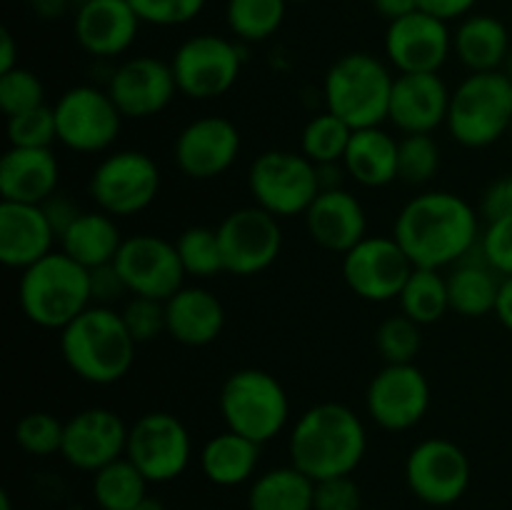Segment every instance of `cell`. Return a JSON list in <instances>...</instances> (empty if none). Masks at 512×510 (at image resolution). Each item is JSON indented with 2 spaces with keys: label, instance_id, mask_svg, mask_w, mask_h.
Segmentation results:
<instances>
[{
  "label": "cell",
  "instance_id": "47",
  "mask_svg": "<svg viewBox=\"0 0 512 510\" xmlns=\"http://www.w3.org/2000/svg\"><path fill=\"white\" fill-rule=\"evenodd\" d=\"M313 510H363V490L355 483L353 475L318 480Z\"/></svg>",
  "mask_w": 512,
  "mask_h": 510
},
{
  "label": "cell",
  "instance_id": "2",
  "mask_svg": "<svg viewBox=\"0 0 512 510\" xmlns=\"http://www.w3.org/2000/svg\"><path fill=\"white\" fill-rule=\"evenodd\" d=\"M368 453V430L343 403H318L295 420L288 435L290 463L318 480L353 475Z\"/></svg>",
  "mask_w": 512,
  "mask_h": 510
},
{
  "label": "cell",
  "instance_id": "19",
  "mask_svg": "<svg viewBox=\"0 0 512 510\" xmlns=\"http://www.w3.org/2000/svg\"><path fill=\"white\" fill-rule=\"evenodd\" d=\"M453 55V30L445 20L415 10L388 23L385 58L400 73H440Z\"/></svg>",
  "mask_w": 512,
  "mask_h": 510
},
{
  "label": "cell",
  "instance_id": "36",
  "mask_svg": "<svg viewBox=\"0 0 512 510\" xmlns=\"http://www.w3.org/2000/svg\"><path fill=\"white\" fill-rule=\"evenodd\" d=\"M288 0H228L225 23L240 43H263L285 23Z\"/></svg>",
  "mask_w": 512,
  "mask_h": 510
},
{
  "label": "cell",
  "instance_id": "6",
  "mask_svg": "<svg viewBox=\"0 0 512 510\" xmlns=\"http://www.w3.org/2000/svg\"><path fill=\"white\" fill-rule=\"evenodd\" d=\"M512 125V80L503 70L468 73L450 95L445 128L470 150H483L508 138Z\"/></svg>",
  "mask_w": 512,
  "mask_h": 510
},
{
  "label": "cell",
  "instance_id": "1",
  "mask_svg": "<svg viewBox=\"0 0 512 510\" xmlns=\"http://www.w3.org/2000/svg\"><path fill=\"white\" fill-rule=\"evenodd\" d=\"M483 215L463 195L428 190L400 208L393 238L408 253L415 268L445 270L478 250Z\"/></svg>",
  "mask_w": 512,
  "mask_h": 510
},
{
  "label": "cell",
  "instance_id": "55",
  "mask_svg": "<svg viewBox=\"0 0 512 510\" xmlns=\"http://www.w3.org/2000/svg\"><path fill=\"white\" fill-rule=\"evenodd\" d=\"M495 318L503 323L505 330L512 333V275L503 278V285H500L498 305H495Z\"/></svg>",
  "mask_w": 512,
  "mask_h": 510
},
{
  "label": "cell",
  "instance_id": "17",
  "mask_svg": "<svg viewBox=\"0 0 512 510\" xmlns=\"http://www.w3.org/2000/svg\"><path fill=\"white\" fill-rule=\"evenodd\" d=\"M120 278L130 295L168 300L185 285V270L175 240L155 233H135L123 240L115 258Z\"/></svg>",
  "mask_w": 512,
  "mask_h": 510
},
{
  "label": "cell",
  "instance_id": "3",
  "mask_svg": "<svg viewBox=\"0 0 512 510\" xmlns=\"http://www.w3.org/2000/svg\"><path fill=\"white\" fill-rule=\"evenodd\" d=\"M60 355L75 378L90 385L120 383L135 363L138 343L123 315L110 305H90L60 330Z\"/></svg>",
  "mask_w": 512,
  "mask_h": 510
},
{
  "label": "cell",
  "instance_id": "23",
  "mask_svg": "<svg viewBox=\"0 0 512 510\" xmlns=\"http://www.w3.org/2000/svg\"><path fill=\"white\" fill-rule=\"evenodd\" d=\"M450 95L453 90L440 73L395 75L388 123L403 135L435 133L448 120Z\"/></svg>",
  "mask_w": 512,
  "mask_h": 510
},
{
  "label": "cell",
  "instance_id": "14",
  "mask_svg": "<svg viewBox=\"0 0 512 510\" xmlns=\"http://www.w3.org/2000/svg\"><path fill=\"white\" fill-rule=\"evenodd\" d=\"M430 383L415 363H385L365 390V413L388 433H405L430 410Z\"/></svg>",
  "mask_w": 512,
  "mask_h": 510
},
{
  "label": "cell",
  "instance_id": "24",
  "mask_svg": "<svg viewBox=\"0 0 512 510\" xmlns=\"http://www.w3.org/2000/svg\"><path fill=\"white\" fill-rule=\"evenodd\" d=\"M303 218L310 240L328 253L345 255L368 235L365 205L348 188L320 190Z\"/></svg>",
  "mask_w": 512,
  "mask_h": 510
},
{
  "label": "cell",
  "instance_id": "16",
  "mask_svg": "<svg viewBox=\"0 0 512 510\" xmlns=\"http://www.w3.org/2000/svg\"><path fill=\"white\" fill-rule=\"evenodd\" d=\"M413 270V260L393 235H365L343 255L345 285L368 303L398 300Z\"/></svg>",
  "mask_w": 512,
  "mask_h": 510
},
{
  "label": "cell",
  "instance_id": "50",
  "mask_svg": "<svg viewBox=\"0 0 512 510\" xmlns=\"http://www.w3.org/2000/svg\"><path fill=\"white\" fill-rule=\"evenodd\" d=\"M43 210H45V215H48L53 230L58 233V240H60V235H63L65 230H68L70 225L80 218V213H83V210L75 205V200L68 198L65 193H55L53 198L45 200Z\"/></svg>",
  "mask_w": 512,
  "mask_h": 510
},
{
  "label": "cell",
  "instance_id": "8",
  "mask_svg": "<svg viewBox=\"0 0 512 510\" xmlns=\"http://www.w3.org/2000/svg\"><path fill=\"white\" fill-rule=\"evenodd\" d=\"M248 190L253 203L278 220L298 218L320 193L318 165L300 150H265L250 163Z\"/></svg>",
  "mask_w": 512,
  "mask_h": 510
},
{
  "label": "cell",
  "instance_id": "10",
  "mask_svg": "<svg viewBox=\"0 0 512 510\" xmlns=\"http://www.w3.org/2000/svg\"><path fill=\"white\" fill-rule=\"evenodd\" d=\"M58 143L80 155L108 153L123 130V113L100 85H73L53 105Z\"/></svg>",
  "mask_w": 512,
  "mask_h": 510
},
{
  "label": "cell",
  "instance_id": "62",
  "mask_svg": "<svg viewBox=\"0 0 512 510\" xmlns=\"http://www.w3.org/2000/svg\"><path fill=\"white\" fill-rule=\"evenodd\" d=\"M78 3H80V0H78Z\"/></svg>",
  "mask_w": 512,
  "mask_h": 510
},
{
  "label": "cell",
  "instance_id": "4",
  "mask_svg": "<svg viewBox=\"0 0 512 510\" xmlns=\"http://www.w3.org/2000/svg\"><path fill=\"white\" fill-rule=\"evenodd\" d=\"M20 313L43 330H63L93 305L90 270L75 263L63 250H53L18 278Z\"/></svg>",
  "mask_w": 512,
  "mask_h": 510
},
{
  "label": "cell",
  "instance_id": "49",
  "mask_svg": "<svg viewBox=\"0 0 512 510\" xmlns=\"http://www.w3.org/2000/svg\"><path fill=\"white\" fill-rule=\"evenodd\" d=\"M480 215H483L485 223L503 218V215H512V173L493 180L485 188L483 198H480Z\"/></svg>",
  "mask_w": 512,
  "mask_h": 510
},
{
  "label": "cell",
  "instance_id": "27",
  "mask_svg": "<svg viewBox=\"0 0 512 510\" xmlns=\"http://www.w3.org/2000/svg\"><path fill=\"white\" fill-rule=\"evenodd\" d=\"M168 335L188 348H205L225 330V305L203 285H183L165 300Z\"/></svg>",
  "mask_w": 512,
  "mask_h": 510
},
{
  "label": "cell",
  "instance_id": "37",
  "mask_svg": "<svg viewBox=\"0 0 512 510\" xmlns=\"http://www.w3.org/2000/svg\"><path fill=\"white\" fill-rule=\"evenodd\" d=\"M350 138H353V128L338 115L330 110L313 115L308 123L303 125L300 133V153L315 165L325 163H343L345 150H348Z\"/></svg>",
  "mask_w": 512,
  "mask_h": 510
},
{
  "label": "cell",
  "instance_id": "33",
  "mask_svg": "<svg viewBox=\"0 0 512 510\" xmlns=\"http://www.w3.org/2000/svg\"><path fill=\"white\" fill-rule=\"evenodd\" d=\"M315 480L290 465L255 475L248 490V510H313Z\"/></svg>",
  "mask_w": 512,
  "mask_h": 510
},
{
  "label": "cell",
  "instance_id": "7",
  "mask_svg": "<svg viewBox=\"0 0 512 510\" xmlns=\"http://www.w3.org/2000/svg\"><path fill=\"white\" fill-rule=\"evenodd\" d=\"M218 410L225 428L265 445L278 438L290 423V398L268 370L240 368L223 380Z\"/></svg>",
  "mask_w": 512,
  "mask_h": 510
},
{
  "label": "cell",
  "instance_id": "9",
  "mask_svg": "<svg viewBox=\"0 0 512 510\" xmlns=\"http://www.w3.org/2000/svg\"><path fill=\"white\" fill-rule=\"evenodd\" d=\"M163 175L158 163L143 150H113L93 168L88 195L95 208L113 218H133L160 195Z\"/></svg>",
  "mask_w": 512,
  "mask_h": 510
},
{
  "label": "cell",
  "instance_id": "20",
  "mask_svg": "<svg viewBox=\"0 0 512 510\" xmlns=\"http://www.w3.org/2000/svg\"><path fill=\"white\" fill-rule=\"evenodd\" d=\"M105 88L128 120L155 118L180 93L173 65L155 55H135L115 65Z\"/></svg>",
  "mask_w": 512,
  "mask_h": 510
},
{
  "label": "cell",
  "instance_id": "29",
  "mask_svg": "<svg viewBox=\"0 0 512 510\" xmlns=\"http://www.w3.org/2000/svg\"><path fill=\"white\" fill-rule=\"evenodd\" d=\"M343 165L348 178L363 188H385L400 180V140L383 125L353 130Z\"/></svg>",
  "mask_w": 512,
  "mask_h": 510
},
{
  "label": "cell",
  "instance_id": "42",
  "mask_svg": "<svg viewBox=\"0 0 512 510\" xmlns=\"http://www.w3.org/2000/svg\"><path fill=\"white\" fill-rule=\"evenodd\" d=\"M8 143L13 148H50L58 140V125H55L53 105H38L25 113L10 115L5 123Z\"/></svg>",
  "mask_w": 512,
  "mask_h": 510
},
{
  "label": "cell",
  "instance_id": "21",
  "mask_svg": "<svg viewBox=\"0 0 512 510\" xmlns=\"http://www.w3.org/2000/svg\"><path fill=\"white\" fill-rule=\"evenodd\" d=\"M130 425L110 408H85L65 420L63 455L70 468L98 473L113 460L123 458Z\"/></svg>",
  "mask_w": 512,
  "mask_h": 510
},
{
  "label": "cell",
  "instance_id": "25",
  "mask_svg": "<svg viewBox=\"0 0 512 510\" xmlns=\"http://www.w3.org/2000/svg\"><path fill=\"white\" fill-rule=\"evenodd\" d=\"M58 233L43 205L0 203V260L5 268L25 270L55 250Z\"/></svg>",
  "mask_w": 512,
  "mask_h": 510
},
{
  "label": "cell",
  "instance_id": "28",
  "mask_svg": "<svg viewBox=\"0 0 512 510\" xmlns=\"http://www.w3.org/2000/svg\"><path fill=\"white\" fill-rule=\"evenodd\" d=\"M510 50L508 25L490 13H470L453 30V55L468 73L503 70Z\"/></svg>",
  "mask_w": 512,
  "mask_h": 510
},
{
  "label": "cell",
  "instance_id": "32",
  "mask_svg": "<svg viewBox=\"0 0 512 510\" xmlns=\"http://www.w3.org/2000/svg\"><path fill=\"white\" fill-rule=\"evenodd\" d=\"M445 278H448L450 310L453 313L463 315V318H485L490 313L495 315L503 275L490 268L480 258L478 250L465 260H460V263H455Z\"/></svg>",
  "mask_w": 512,
  "mask_h": 510
},
{
  "label": "cell",
  "instance_id": "31",
  "mask_svg": "<svg viewBox=\"0 0 512 510\" xmlns=\"http://www.w3.org/2000/svg\"><path fill=\"white\" fill-rule=\"evenodd\" d=\"M125 235L120 233L118 218L103 210H83L80 218L60 235V250L83 268L95 270L100 265H110L118 258Z\"/></svg>",
  "mask_w": 512,
  "mask_h": 510
},
{
  "label": "cell",
  "instance_id": "53",
  "mask_svg": "<svg viewBox=\"0 0 512 510\" xmlns=\"http://www.w3.org/2000/svg\"><path fill=\"white\" fill-rule=\"evenodd\" d=\"M30 13L40 20H58L70 10L73 0H25Z\"/></svg>",
  "mask_w": 512,
  "mask_h": 510
},
{
  "label": "cell",
  "instance_id": "22",
  "mask_svg": "<svg viewBox=\"0 0 512 510\" xmlns=\"http://www.w3.org/2000/svg\"><path fill=\"white\" fill-rule=\"evenodd\" d=\"M143 20L130 0H80L73 18L75 43L98 60H113L133 48Z\"/></svg>",
  "mask_w": 512,
  "mask_h": 510
},
{
  "label": "cell",
  "instance_id": "41",
  "mask_svg": "<svg viewBox=\"0 0 512 510\" xmlns=\"http://www.w3.org/2000/svg\"><path fill=\"white\" fill-rule=\"evenodd\" d=\"M443 153L433 133L403 135L400 140V180L408 185H425L438 175Z\"/></svg>",
  "mask_w": 512,
  "mask_h": 510
},
{
  "label": "cell",
  "instance_id": "38",
  "mask_svg": "<svg viewBox=\"0 0 512 510\" xmlns=\"http://www.w3.org/2000/svg\"><path fill=\"white\" fill-rule=\"evenodd\" d=\"M175 250L188 278L210 280L225 273L223 248H220L218 228L208 225H190L175 238Z\"/></svg>",
  "mask_w": 512,
  "mask_h": 510
},
{
  "label": "cell",
  "instance_id": "58",
  "mask_svg": "<svg viewBox=\"0 0 512 510\" xmlns=\"http://www.w3.org/2000/svg\"><path fill=\"white\" fill-rule=\"evenodd\" d=\"M0 510H13V500H10L8 490H3V493H0Z\"/></svg>",
  "mask_w": 512,
  "mask_h": 510
},
{
  "label": "cell",
  "instance_id": "43",
  "mask_svg": "<svg viewBox=\"0 0 512 510\" xmlns=\"http://www.w3.org/2000/svg\"><path fill=\"white\" fill-rule=\"evenodd\" d=\"M38 105H45V85L38 73L23 68V65L8 70V73H0V108H3L5 118L33 110Z\"/></svg>",
  "mask_w": 512,
  "mask_h": 510
},
{
  "label": "cell",
  "instance_id": "15",
  "mask_svg": "<svg viewBox=\"0 0 512 510\" xmlns=\"http://www.w3.org/2000/svg\"><path fill=\"white\" fill-rule=\"evenodd\" d=\"M225 273L253 278L268 270L283 250V228L275 215L258 205L235 208L218 225Z\"/></svg>",
  "mask_w": 512,
  "mask_h": 510
},
{
  "label": "cell",
  "instance_id": "61",
  "mask_svg": "<svg viewBox=\"0 0 512 510\" xmlns=\"http://www.w3.org/2000/svg\"><path fill=\"white\" fill-rule=\"evenodd\" d=\"M508 140H510V145H512V125H510V133H508Z\"/></svg>",
  "mask_w": 512,
  "mask_h": 510
},
{
  "label": "cell",
  "instance_id": "57",
  "mask_svg": "<svg viewBox=\"0 0 512 510\" xmlns=\"http://www.w3.org/2000/svg\"><path fill=\"white\" fill-rule=\"evenodd\" d=\"M135 510H168V508H165V503L160 498H153V495H148V498H145L143 503H140Z\"/></svg>",
  "mask_w": 512,
  "mask_h": 510
},
{
  "label": "cell",
  "instance_id": "18",
  "mask_svg": "<svg viewBox=\"0 0 512 510\" xmlns=\"http://www.w3.org/2000/svg\"><path fill=\"white\" fill-rule=\"evenodd\" d=\"M243 150V138L233 120L223 115L195 118L175 135V168L190 180H215L228 173Z\"/></svg>",
  "mask_w": 512,
  "mask_h": 510
},
{
  "label": "cell",
  "instance_id": "11",
  "mask_svg": "<svg viewBox=\"0 0 512 510\" xmlns=\"http://www.w3.org/2000/svg\"><path fill=\"white\" fill-rule=\"evenodd\" d=\"M175 83L190 100H215L235 88L243 70V50L218 33H200L183 40L173 58Z\"/></svg>",
  "mask_w": 512,
  "mask_h": 510
},
{
  "label": "cell",
  "instance_id": "59",
  "mask_svg": "<svg viewBox=\"0 0 512 510\" xmlns=\"http://www.w3.org/2000/svg\"><path fill=\"white\" fill-rule=\"evenodd\" d=\"M503 73H505V75H508V78L512 80V50H510L508 60H505V65H503Z\"/></svg>",
  "mask_w": 512,
  "mask_h": 510
},
{
  "label": "cell",
  "instance_id": "60",
  "mask_svg": "<svg viewBox=\"0 0 512 510\" xmlns=\"http://www.w3.org/2000/svg\"><path fill=\"white\" fill-rule=\"evenodd\" d=\"M288 3H308V0H288Z\"/></svg>",
  "mask_w": 512,
  "mask_h": 510
},
{
  "label": "cell",
  "instance_id": "52",
  "mask_svg": "<svg viewBox=\"0 0 512 510\" xmlns=\"http://www.w3.org/2000/svg\"><path fill=\"white\" fill-rule=\"evenodd\" d=\"M370 3H373L375 13H378L380 18L388 20V23L420 10L418 0H370Z\"/></svg>",
  "mask_w": 512,
  "mask_h": 510
},
{
  "label": "cell",
  "instance_id": "51",
  "mask_svg": "<svg viewBox=\"0 0 512 510\" xmlns=\"http://www.w3.org/2000/svg\"><path fill=\"white\" fill-rule=\"evenodd\" d=\"M478 3L480 0H418V8L445 23H453V20L468 18Z\"/></svg>",
  "mask_w": 512,
  "mask_h": 510
},
{
  "label": "cell",
  "instance_id": "26",
  "mask_svg": "<svg viewBox=\"0 0 512 510\" xmlns=\"http://www.w3.org/2000/svg\"><path fill=\"white\" fill-rule=\"evenodd\" d=\"M60 163L53 148H13L0 158V195L8 203L43 205L58 193Z\"/></svg>",
  "mask_w": 512,
  "mask_h": 510
},
{
  "label": "cell",
  "instance_id": "56",
  "mask_svg": "<svg viewBox=\"0 0 512 510\" xmlns=\"http://www.w3.org/2000/svg\"><path fill=\"white\" fill-rule=\"evenodd\" d=\"M345 175H348V173H345V165H343V163H325V165H318L320 190L343 188Z\"/></svg>",
  "mask_w": 512,
  "mask_h": 510
},
{
  "label": "cell",
  "instance_id": "45",
  "mask_svg": "<svg viewBox=\"0 0 512 510\" xmlns=\"http://www.w3.org/2000/svg\"><path fill=\"white\" fill-rule=\"evenodd\" d=\"M208 0H130L138 18L158 28H178L193 23L205 10Z\"/></svg>",
  "mask_w": 512,
  "mask_h": 510
},
{
  "label": "cell",
  "instance_id": "54",
  "mask_svg": "<svg viewBox=\"0 0 512 510\" xmlns=\"http://www.w3.org/2000/svg\"><path fill=\"white\" fill-rule=\"evenodd\" d=\"M18 68V43L8 28H0V73Z\"/></svg>",
  "mask_w": 512,
  "mask_h": 510
},
{
  "label": "cell",
  "instance_id": "35",
  "mask_svg": "<svg viewBox=\"0 0 512 510\" xmlns=\"http://www.w3.org/2000/svg\"><path fill=\"white\" fill-rule=\"evenodd\" d=\"M400 313L408 315L418 325H433L445 318L450 310L448 278L443 270L433 268H415L410 273L408 283L400 290Z\"/></svg>",
  "mask_w": 512,
  "mask_h": 510
},
{
  "label": "cell",
  "instance_id": "48",
  "mask_svg": "<svg viewBox=\"0 0 512 510\" xmlns=\"http://www.w3.org/2000/svg\"><path fill=\"white\" fill-rule=\"evenodd\" d=\"M90 295H93V305H110V308H115L120 298L130 295L115 263L90 270Z\"/></svg>",
  "mask_w": 512,
  "mask_h": 510
},
{
  "label": "cell",
  "instance_id": "13",
  "mask_svg": "<svg viewBox=\"0 0 512 510\" xmlns=\"http://www.w3.org/2000/svg\"><path fill=\"white\" fill-rule=\"evenodd\" d=\"M405 483L425 505L448 508L470 488V458L455 440L425 438L405 458Z\"/></svg>",
  "mask_w": 512,
  "mask_h": 510
},
{
  "label": "cell",
  "instance_id": "30",
  "mask_svg": "<svg viewBox=\"0 0 512 510\" xmlns=\"http://www.w3.org/2000/svg\"><path fill=\"white\" fill-rule=\"evenodd\" d=\"M260 450V443L225 428L223 433L205 440L200 450V470L205 480L218 488H238L253 483L260 465Z\"/></svg>",
  "mask_w": 512,
  "mask_h": 510
},
{
  "label": "cell",
  "instance_id": "39",
  "mask_svg": "<svg viewBox=\"0 0 512 510\" xmlns=\"http://www.w3.org/2000/svg\"><path fill=\"white\" fill-rule=\"evenodd\" d=\"M63 435L65 423L58 415L48 413V410L25 413L13 428L15 445L23 453L33 455V458H53V455H60V450H63Z\"/></svg>",
  "mask_w": 512,
  "mask_h": 510
},
{
  "label": "cell",
  "instance_id": "40",
  "mask_svg": "<svg viewBox=\"0 0 512 510\" xmlns=\"http://www.w3.org/2000/svg\"><path fill=\"white\" fill-rule=\"evenodd\" d=\"M375 348L385 363H415L423 348V325L408 315H390L375 330Z\"/></svg>",
  "mask_w": 512,
  "mask_h": 510
},
{
  "label": "cell",
  "instance_id": "34",
  "mask_svg": "<svg viewBox=\"0 0 512 510\" xmlns=\"http://www.w3.org/2000/svg\"><path fill=\"white\" fill-rule=\"evenodd\" d=\"M148 485L145 475L123 455L93 473L90 495L98 510H135L150 495Z\"/></svg>",
  "mask_w": 512,
  "mask_h": 510
},
{
  "label": "cell",
  "instance_id": "12",
  "mask_svg": "<svg viewBox=\"0 0 512 510\" xmlns=\"http://www.w3.org/2000/svg\"><path fill=\"white\" fill-rule=\"evenodd\" d=\"M125 458L145 475L148 483H173L193 460V438L178 415L150 410L140 415L128 433Z\"/></svg>",
  "mask_w": 512,
  "mask_h": 510
},
{
  "label": "cell",
  "instance_id": "46",
  "mask_svg": "<svg viewBox=\"0 0 512 510\" xmlns=\"http://www.w3.org/2000/svg\"><path fill=\"white\" fill-rule=\"evenodd\" d=\"M478 255L503 278L512 275V215L488 220L478 243Z\"/></svg>",
  "mask_w": 512,
  "mask_h": 510
},
{
  "label": "cell",
  "instance_id": "44",
  "mask_svg": "<svg viewBox=\"0 0 512 510\" xmlns=\"http://www.w3.org/2000/svg\"><path fill=\"white\" fill-rule=\"evenodd\" d=\"M123 323L138 345L153 343L163 333H168V318H165V300L143 298V295H128L120 308Z\"/></svg>",
  "mask_w": 512,
  "mask_h": 510
},
{
  "label": "cell",
  "instance_id": "5",
  "mask_svg": "<svg viewBox=\"0 0 512 510\" xmlns=\"http://www.w3.org/2000/svg\"><path fill=\"white\" fill-rule=\"evenodd\" d=\"M393 85L395 75L388 60L365 50L345 53L325 73V110L353 130L378 128L388 120Z\"/></svg>",
  "mask_w": 512,
  "mask_h": 510
}]
</instances>
